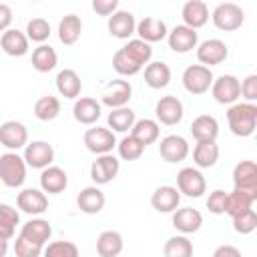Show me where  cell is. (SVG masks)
Returning <instances> with one entry per match:
<instances>
[{"label":"cell","mask_w":257,"mask_h":257,"mask_svg":"<svg viewBox=\"0 0 257 257\" xmlns=\"http://www.w3.org/2000/svg\"><path fill=\"white\" fill-rule=\"evenodd\" d=\"M44 251V245H38L34 241H28L24 237H16L14 241V255L16 257H40Z\"/></svg>","instance_id":"cell-47"},{"label":"cell","mask_w":257,"mask_h":257,"mask_svg":"<svg viewBox=\"0 0 257 257\" xmlns=\"http://www.w3.org/2000/svg\"><path fill=\"white\" fill-rule=\"evenodd\" d=\"M177 189L185 197L199 199L207 191V181H205V177H203V173L199 169L185 167V169H181L177 173Z\"/></svg>","instance_id":"cell-6"},{"label":"cell","mask_w":257,"mask_h":257,"mask_svg":"<svg viewBox=\"0 0 257 257\" xmlns=\"http://www.w3.org/2000/svg\"><path fill=\"white\" fill-rule=\"evenodd\" d=\"M58 62V56H56V50L48 44H40L38 48H34L32 52V66L34 70L38 72H50Z\"/></svg>","instance_id":"cell-36"},{"label":"cell","mask_w":257,"mask_h":257,"mask_svg":"<svg viewBox=\"0 0 257 257\" xmlns=\"http://www.w3.org/2000/svg\"><path fill=\"white\" fill-rule=\"evenodd\" d=\"M72 114L80 124H94L100 118V102L92 96L76 98L72 106Z\"/></svg>","instance_id":"cell-24"},{"label":"cell","mask_w":257,"mask_h":257,"mask_svg":"<svg viewBox=\"0 0 257 257\" xmlns=\"http://www.w3.org/2000/svg\"><path fill=\"white\" fill-rule=\"evenodd\" d=\"M122 235L118 231H102L96 239V253L100 257H118L122 253Z\"/></svg>","instance_id":"cell-30"},{"label":"cell","mask_w":257,"mask_h":257,"mask_svg":"<svg viewBox=\"0 0 257 257\" xmlns=\"http://www.w3.org/2000/svg\"><path fill=\"white\" fill-rule=\"evenodd\" d=\"M203 225V215L193 207H183L173 211V227L181 233H195Z\"/></svg>","instance_id":"cell-23"},{"label":"cell","mask_w":257,"mask_h":257,"mask_svg":"<svg viewBox=\"0 0 257 257\" xmlns=\"http://www.w3.org/2000/svg\"><path fill=\"white\" fill-rule=\"evenodd\" d=\"M60 114V100L56 96H40L34 102V116L38 120H52Z\"/></svg>","instance_id":"cell-39"},{"label":"cell","mask_w":257,"mask_h":257,"mask_svg":"<svg viewBox=\"0 0 257 257\" xmlns=\"http://www.w3.org/2000/svg\"><path fill=\"white\" fill-rule=\"evenodd\" d=\"M42 257H78V247L72 241H52L44 247Z\"/></svg>","instance_id":"cell-43"},{"label":"cell","mask_w":257,"mask_h":257,"mask_svg":"<svg viewBox=\"0 0 257 257\" xmlns=\"http://www.w3.org/2000/svg\"><path fill=\"white\" fill-rule=\"evenodd\" d=\"M179 203H181V193L177 187L171 185L157 187L155 193L151 195V205L159 213H173L179 209Z\"/></svg>","instance_id":"cell-17"},{"label":"cell","mask_w":257,"mask_h":257,"mask_svg":"<svg viewBox=\"0 0 257 257\" xmlns=\"http://www.w3.org/2000/svg\"><path fill=\"white\" fill-rule=\"evenodd\" d=\"M155 114L159 118L161 124H167V126H173V124H179L183 120V114H185V108H183V102L173 96V94H167V96H161L157 106H155Z\"/></svg>","instance_id":"cell-13"},{"label":"cell","mask_w":257,"mask_h":257,"mask_svg":"<svg viewBox=\"0 0 257 257\" xmlns=\"http://www.w3.org/2000/svg\"><path fill=\"white\" fill-rule=\"evenodd\" d=\"M68 185V175L64 173V169L60 167H46L42 169L40 173V187H42V193H48V195H58L66 189Z\"/></svg>","instance_id":"cell-22"},{"label":"cell","mask_w":257,"mask_h":257,"mask_svg":"<svg viewBox=\"0 0 257 257\" xmlns=\"http://www.w3.org/2000/svg\"><path fill=\"white\" fill-rule=\"evenodd\" d=\"M104 193L94 185V187H84L80 193H78V197H76V205H78V209L82 211V213H86V215H96V213H100L102 211V207H104Z\"/></svg>","instance_id":"cell-25"},{"label":"cell","mask_w":257,"mask_h":257,"mask_svg":"<svg viewBox=\"0 0 257 257\" xmlns=\"http://www.w3.org/2000/svg\"><path fill=\"white\" fill-rule=\"evenodd\" d=\"M48 36H50V24L44 18H32L26 24V38L28 40L42 44L44 40H48Z\"/></svg>","instance_id":"cell-44"},{"label":"cell","mask_w":257,"mask_h":257,"mask_svg":"<svg viewBox=\"0 0 257 257\" xmlns=\"http://www.w3.org/2000/svg\"><path fill=\"white\" fill-rule=\"evenodd\" d=\"M227 201H229V193H225L223 189H215L213 193H209L207 209L213 215H223V213H227Z\"/></svg>","instance_id":"cell-48"},{"label":"cell","mask_w":257,"mask_h":257,"mask_svg":"<svg viewBox=\"0 0 257 257\" xmlns=\"http://www.w3.org/2000/svg\"><path fill=\"white\" fill-rule=\"evenodd\" d=\"M255 201H257V193L233 189V193H229V201H227V215L233 219V217H237V215L253 209V203Z\"/></svg>","instance_id":"cell-31"},{"label":"cell","mask_w":257,"mask_h":257,"mask_svg":"<svg viewBox=\"0 0 257 257\" xmlns=\"http://www.w3.org/2000/svg\"><path fill=\"white\" fill-rule=\"evenodd\" d=\"M108 128L112 131V133H126V131H131L133 128V124H135V112L131 110V108H126V106H122V108H114L110 114H108Z\"/></svg>","instance_id":"cell-38"},{"label":"cell","mask_w":257,"mask_h":257,"mask_svg":"<svg viewBox=\"0 0 257 257\" xmlns=\"http://www.w3.org/2000/svg\"><path fill=\"white\" fill-rule=\"evenodd\" d=\"M122 48H124V52H126L137 64H141V66L149 64L151 58H153V48H151V44H147V42H143V40H139V38L128 40Z\"/></svg>","instance_id":"cell-40"},{"label":"cell","mask_w":257,"mask_h":257,"mask_svg":"<svg viewBox=\"0 0 257 257\" xmlns=\"http://www.w3.org/2000/svg\"><path fill=\"white\" fill-rule=\"evenodd\" d=\"M82 32V22L76 14H66L58 24V40L66 46H72L78 42Z\"/></svg>","instance_id":"cell-32"},{"label":"cell","mask_w":257,"mask_h":257,"mask_svg":"<svg viewBox=\"0 0 257 257\" xmlns=\"http://www.w3.org/2000/svg\"><path fill=\"white\" fill-rule=\"evenodd\" d=\"M227 120L235 137H251L257 126V106L253 102H235L227 110Z\"/></svg>","instance_id":"cell-1"},{"label":"cell","mask_w":257,"mask_h":257,"mask_svg":"<svg viewBox=\"0 0 257 257\" xmlns=\"http://www.w3.org/2000/svg\"><path fill=\"white\" fill-rule=\"evenodd\" d=\"M92 10L100 16H112L118 10V0H92Z\"/></svg>","instance_id":"cell-50"},{"label":"cell","mask_w":257,"mask_h":257,"mask_svg":"<svg viewBox=\"0 0 257 257\" xmlns=\"http://www.w3.org/2000/svg\"><path fill=\"white\" fill-rule=\"evenodd\" d=\"M213 257H243V255H241V251H239L237 247H233V245H221V247L215 249Z\"/></svg>","instance_id":"cell-52"},{"label":"cell","mask_w":257,"mask_h":257,"mask_svg":"<svg viewBox=\"0 0 257 257\" xmlns=\"http://www.w3.org/2000/svg\"><path fill=\"white\" fill-rule=\"evenodd\" d=\"M213 72L211 68L203 64H191L183 72V86L191 94H205L213 84Z\"/></svg>","instance_id":"cell-4"},{"label":"cell","mask_w":257,"mask_h":257,"mask_svg":"<svg viewBox=\"0 0 257 257\" xmlns=\"http://www.w3.org/2000/svg\"><path fill=\"white\" fill-rule=\"evenodd\" d=\"M0 46L8 56H24L28 52V38L16 28H8L0 36Z\"/></svg>","instance_id":"cell-26"},{"label":"cell","mask_w":257,"mask_h":257,"mask_svg":"<svg viewBox=\"0 0 257 257\" xmlns=\"http://www.w3.org/2000/svg\"><path fill=\"white\" fill-rule=\"evenodd\" d=\"M145 82L151 88H165L171 82V68L169 64L157 60V62H149L145 68Z\"/></svg>","instance_id":"cell-34"},{"label":"cell","mask_w":257,"mask_h":257,"mask_svg":"<svg viewBox=\"0 0 257 257\" xmlns=\"http://www.w3.org/2000/svg\"><path fill=\"white\" fill-rule=\"evenodd\" d=\"M84 145L96 157L98 155H108L116 147V137L106 126H92L84 133Z\"/></svg>","instance_id":"cell-7"},{"label":"cell","mask_w":257,"mask_h":257,"mask_svg":"<svg viewBox=\"0 0 257 257\" xmlns=\"http://www.w3.org/2000/svg\"><path fill=\"white\" fill-rule=\"evenodd\" d=\"M241 96L247 102L257 100V74H249L243 82H241Z\"/></svg>","instance_id":"cell-49"},{"label":"cell","mask_w":257,"mask_h":257,"mask_svg":"<svg viewBox=\"0 0 257 257\" xmlns=\"http://www.w3.org/2000/svg\"><path fill=\"white\" fill-rule=\"evenodd\" d=\"M20 223V215L14 207L6 205V203H0V237L10 241L14 237V231H16V225Z\"/></svg>","instance_id":"cell-37"},{"label":"cell","mask_w":257,"mask_h":257,"mask_svg":"<svg viewBox=\"0 0 257 257\" xmlns=\"http://www.w3.org/2000/svg\"><path fill=\"white\" fill-rule=\"evenodd\" d=\"M233 183L235 189L257 193V163L255 161H241L233 169Z\"/></svg>","instance_id":"cell-18"},{"label":"cell","mask_w":257,"mask_h":257,"mask_svg":"<svg viewBox=\"0 0 257 257\" xmlns=\"http://www.w3.org/2000/svg\"><path fill=\"white\" fill-rule=\"evenodd\" d=\"M131 96H133V86H131V82L116 78V80H110V82L102 88L100 100H102V104H106V106H110V108L114 110V108L126 106V102L131 100Z\"/></svg>","instance_id":"cell-8"},{"label":"cell","mask_w":257,"mask_h":257,"mask_svg":"<svg viewBox=\"0 0 257 257\" xmlns=\"http://www.w3.org/2000/svg\"><path fill=\"white\" fill-rule=\"evenodd\" d=\"M213 24L219 28V30H225V32H233V30H239L245 22V12L239 4L235 2H223L219 4L213 14Z\"/></svg>","instance_id":"cell-3"},{"label":"cell","mask_w":257,"mask_h":257,"mask_svg":"<svg viewBox=\"0 0 257 257\" xmlns=\"http://www.w3.org/2000/svg\"><path fill=\"white\" fill-rule=\"evenodd\" d=\"M229 56V48L223 40L219 38H209L201 44H197V58L203 66L211 68L215 64H221L225 62V58Z\"/></svg>","instance_id":"cell-11"},{"label":"cell","mask_w":257,"mask_h":257,"mask_svg":"<svg viewBox=\"0 0 257 257\" xmlns=\"http://www.w3.org/2000/svg\"><path fill=\"white\" fill-rule=\"evenodd\" d=\"M24 163L32 169H46L54 161V149L46 141H32L24 147Z\"/></svg>","instance_id":"cell-9"},{"label":"cell","mask_w":257,"mask_h":257,"mask_svg":"<svg viewBox=\"0 0 257 257\" xmlns=\"http://www.w3.org/2000/svg\"><path fill=\"white\" fill-rule=\"evenodd\" d=\"M56 90L60 92V96L64 98H78L80 90H82V82L80 76L72 70V68H64L56 74Z\"/></svg>","instance_id":"cell-28"},{"label":"cell","mask_w":257,"mask_h":257,"mask_svg":"<svg viewBox=\"0 0 257 257\" xmlns=\"http://www.w3.org/2000/svg\"><path fill=\"white\" fill-rule=\"evenodd\" d=\"M135 30H137V22H135L133 12H128V10H116L112 16H108V32L114 38L126 40V38H131L135 34Z\"/></svg>","instance_id":"cell-19"},{"label":"cell","mask_w":257,"mask_h":257,"mask_svg":"<svg viewBox=\"0 0 257 257\" xmlns=\"http://www.w3.org/2000/svg\"><path fill=\"white\" fill-rule=\"evenodd\" d=\"M139 34V40L151 44V42H159L163 38H167L169 30H167V24L161 20V18H153V16H147L143 18L139 24H137V30Z\"/></svg>","instance_id":"cell-21"},{"label":"cell","mask_w":257,"mask_h":257,"mask_svg":"<svg viewBox=\"0 0 257 257\" xmlns=\"http://www.w3.org/2000/svg\"><path fill=\"white\" fill-rule=\"evenodd\" d=\"M191 135L195 137L197 143L201 141H215L219 135V122L211 114H199L191 122Z\"/></svg>","instance_id":"cell-27"},{"label":"cell","mask_w":257,"mask_h":257,"mask_svg":"<svg viewBox=\"0 0 257 257\" xmlns=\"http://www.w3.org/2000/svg\"><path fill=\"white\" fill-rule=\"evenodd\" d=\"M118 155H120V159H124V161H137V159H141L143 157V153H145V145H141L135 137H124L118 145Z\"/></svg>","instance_id":"cell-45"},{"label":"cell","mask_w":257,"mask_h":257,"mask_svg":"<svg viewBox=\"0 0 257 257\" xmlns=\"http://www.w3.org/2000/svg\"><path fill=\"white\" fill-rule=\"evenodd\" d=\"M233 229L237 233H241V235L253 233L257 229V213H255V209H249V211L233 217Z\"/></svg>","instance_id":"cell-46"},{"label":"cell","mask_w":257,"mask_h":257,"mask_svg":"<svg viewBox=\"0 0 257 257\" xmlns=\"http://www.w3.org/2000/svg\"><path fill=\"white\" fill-rule=\"evenodd\" d=\"M0 145L16 153L28 145V128L18 120H6L0 124Z\"/></svg>","instance_id":"cell-10"},{"label":"cell","mask_w":257,"mask_h":257,"mask_svg":"<svg viewBox=\"0 0 257 257\" xmlns=\"http://www.w3.org/2000/svg\"><path fill=\"white\" fill-rule=\"evenodd\" d=\"M159 153L167 163H181L189 155V143L181 135H169L161 141Z\"/></svg>","instance_id":"cell-16"},{"label":"cell","mask_w":257,"mask_h":257,"mask_svg":"<svg viewBox=\"0 0 257 257\" xmlns=\"http://www.w3.org/2000/svg\"><path fill=\"white\" fill-rule=\"evenodd\" d=\"M211 94L219 104H235L241 96V82L233 74H221L219 78H213Z\"/></svg>","instance_id":"cell-5"},{"label":"cell","mask_w":257,"mask_h":257,"mask_svg":"<svg viewBox=\"0 0 257 257\" xmlns=\"http://www.w3.org/2000/svg\"><path fill=\"white\" fill-rule=\"evenodd\" d=\"M112 68L120 74V76H135V74H139L141 72V64H137L126 52H124V48H118L116 52H114V56H112Z\"/></svg>","instance_id":"cell-42"},{"label":"cell","mask_w":257,"mask_h":257,"mask_svg":"<svg viewBox=\"0 0 257 257\" xmlns=\"http://www.w3.org/2000/svg\"><path fill=\"white\" fill-rule=\"evenodd\" d=\"M181 16H183V22L187 28H201L207 24L209 20V8L203 0H189L183 4V10H181Z\"/></svg>","instance_id":"cell-20"},{"label":"cell","mask_w":257,"mask_h":257,"mask_svg":"<svg viewBox=\"0 0 257 257\" xmlns=\"http://www.w3.org/2000/svg\"><path fill=\"white\" fill-rule=\"evenodd\" d=\"M52 235V227L46 219H30L22 225V231H20V237L28 239V241H34L38 245H44Z\"/></svg>","instance_id":"cell-29"},{"label":"cell","mask_w":257,"mask_h":257,"mask_svg":"<svg viewBox=\"0 0 257 257\" xmlns=\"http://www.w3.org/2000/svg\"><path fill=\"white\" fill-rule=\"evenodd\" d=\"M167 42H169V48H171L173 52L187 54V52H191L193 48H197V44H199V34H197V30L187 28L185 24H179V26H175V28L167 34Z\"/></svg>","instance_id":"cell-14"},{"label":"cell","mask_w":257,"mask_h":257,"mask_svg":"<svg viewBox=\"0 0 257 257\" xmlns=\"http://www.w3.org/2000/svg\"><path fill=\"white\" fill-rule=\"evenodd\" d=\"M6 253H8V241L0 237V257H6Z\"/></svg>","instance_id":"cell-53"},{"label":"cell","mask_w":257,"mask_h":257,"mask_svg":"<svg viewBox=\"0 0 257 257\" xmlns=\"http://www.w3.org/2000/svg\"><path fill=\"white\" fill-rule=\"evenodd\" d=\"M217 159H219V147H217L215 141H201V143L195 145L193 161H195L197 167L209 169V167H213L217 163Z\"/></svg>","instance_id":"cell-35"},{"label":"cell","mask_w":257,"mask_h":257,"mask_svg":"<svg viewBox=\"0 0 257 257\" xmlns=\"http://www.w3.org/2000/svg\"><path fill=\"white\" fill-rule=\"evenodd\" d=\"M16 205L28 215H42L48 211V199L38 189H22L16 197Z\"/></svg>","instance_id":"cell-15"},{"label":"cell","mask_w":257,"mask_h":257,"mask_svg":"<svg viewBox=\"0 0 257 257\" xmlns=\"http://www.w3.org/2000/svg\"><path fill=\"white\" fill-rule=\"evenodd\" d=\"M118 169L120 161L114 155H98L90 165V179L94 181V185H106L118 175Z\"/></svg>","instance_id":"cell-12"},{"label":"cell","mask_w":257,"mask_h":257,"mask_svg":"<svg viewBox=\"0 0 257 257\" xmlns=\"http://www.w3.org/2000/svg\"><path fill=\"white\" fill-rule=\"evenodd\" d=\"M12 24V8L0 2V32H6Z\"/></svg>","instance_id":"cell-51"},{"label":"cell","mask_w":257,"mask_h":257,"mask_svg":"<svg viewBox=\"0 0 257 257\" xmlns=\"http://www.w3.org/2000/svg\"><path fill=\"white\" fill-rule=\"evenodd\" d=\"M161 135V128H159V122L153 120V118H141V120H135L133 128H131V137H135L141 145H153Z\"/></svg>","instance_id":"cell-33"},{"label":"cell","mask_w":257,"mask_h":257,"mask_svg":"<svg viewBox=\"0 0 257 257\" xmlns=\"http://www.w3.org/2000/svg\"><path fill=\"white\" fill-rule=\"evenodd\" d=\"M165 257H193V243L185 235L171 237L163 247Z\"/></svg>","instance_id":"cell-41"},{"label":"cell","mask_w":257,"mask_h":257,"mask_svg":"<svg viewBox=\"0 0 257 257\" xmlns=\"http://www.w3.org/2000/svg\"><path fill=\"white\" fill-rule=\"evenodd\" d=\"M0 181L10 187H22L26 181V163L18 153H4L0 155Z\"/></svg>","instance_id":"cell-2"}]
</instances>
